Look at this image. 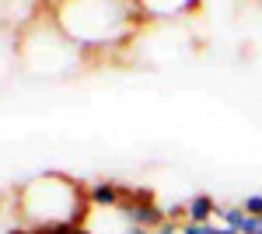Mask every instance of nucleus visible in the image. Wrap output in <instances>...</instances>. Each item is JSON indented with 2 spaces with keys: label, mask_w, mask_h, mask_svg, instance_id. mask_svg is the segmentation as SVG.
I'll use <instances>...</instances> for the list:
<instances>
[{
  "label": "nucleus",
  "mask_w": 262,
  "mask_h": 234,
  "mask_svg": "<svg viewBox=\"0 0 262 234\" xmlns=\"http://www.w3.org/2000/svg\"><path fill=\"white\" fill-rule=\"evenodd\" d=\"M53 18L81 49L129 42L143 25L140 0H53Z\"/></svg>",
  "instance_id": "1"
},
{
  "label": "nucleus",
  "mask_w": 262,
  "mask_h": 234,
  "mask_svg": "<svg viewBox=\"0 0 262 234\" xmlns=\"http://www.w3.org/2000/svg\"><path fill=\"white\" fill-rule=\"evenodd\" d=\"M81 46L63 32L53 11L35 14L21 25L18 32V67L32 70L35 77H63L81 67Z\"/></svg>",
  "instance_id": "2"
},
{
  "label": "nucleus",
  "mask_w": 262,
  "mask_h": 234,
  "mask_svg": "<svg viewBox=\"0 0 262 234\" xmlns=\"http://www.w3.org/2000/svg\"><path fill=\"white\" fill-rule=\"evenodd\" d=\"M21 210L28 220H35L42 227L74 224V220H81V189L60 175L39 178L21 193Z\"/></svg>",
  "instance_id": "3"
},
{
  "label": "nucleus",
  "mask_w": 262,
  "mask_h": 234,
  "mask_svg": "<svg viewBox=\"0 0 262 234\" xmlns=\"http://www.w3.org/2000/svg\"><path fill=\"white\" fill-rule=\"evenodd\" d=\"M140 7L147 18H182L196 7V0H140Z\"/></svg>",
  "instance_id": "4"
},
{
  "label": "nucleus",
  "mask_w": 262,
  "mask_h": 234,
  "mask_svg": "<svg viewBox=\"0 0 262 234\" xmlns=\"http://www.w3.org/2000/svg\"><path fill=\"white\" fill-rule=\"evenodd\" d=\"M14 67H18V35L0 28V80H7Z\"/></svg>",
  "instance_id": "5"
},
{
  "label": "nucleus",
  "mask_w": 262,
  "mask_h": 234,
  "mask_svg": "<svg viewBox=\"0 0 262 234\" xmlns=\"http://www.w3.org/2000/svg\"><path fill=\"white\" fill-rule=\"evenodd\" d=\"M221 206L210 199V196H192L189 203H185V217H189V224H210V217L217 214Z\"/></svg>",
  "instance_id": "6"
},
{
  "label": "nucleus",
  "mask_w": 262,
  "mask_h": 234,
  "mask_svg": "<svg viewBox=\"0 0 262 234\" xmlns=\"http://www.w3.org/2000/svg\"><path fill=\"white\" fill-rule=\"evenodd\" d=\"M242 210L248 217H259V220H262V196L259 193H255V196H245V199H242Z\"/></svg>",
  "instance_id": "7"
}]
</instances>
